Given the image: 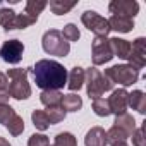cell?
<instances>
[{
    "label": "cell",
    "instance_id": "6da1fadb",
    "mask_svg": "<svg viewBox=\"0 0 146 146\" xmlns=\"http://www.w3.org/2000/svg\"><path fill=\"white\" fill-rule=\"evenodd\" d=\"M33 74H35V83L38 88L45 90H62L67 84V70L64 69L62 64L55 60H38L36 65L33 67Z\"/></svg>",
    "mask_w": 146,
    "mask_h": 146
},
{
    "label": "cell",
    "instance_id": "7a4b0ae2",
    "mask_svg": "<svg viewBox=\"0 0 146 146\" xmlns=\"http://www.w3.org/2000/svg\"><path fill=\"white\" fill-rule=\"evenodd\" d=\"M29 69H11L7 72L9 83V95L16 100H26L31 96V86L28 83Z\"/></svg>",
    "mask_w": 146,
    "mask_h": 146
},
{
    "label": "cell",
    "instance_id": "3957f363",
    "mask_svg": "<svg viewBox=\"0 0 146 146\" xmlns=\"http://www.w3.org/2000/svg\"><path fill=\"white\" fill-rule=\"evenodd\" d=\"M84 74H86V78H84L86 91H88V96H90L91 100L102 98V95H103L105 91H112L113 83L108 81V79L103 76V72H100L96 67L88 69Z\"/></svg>",
    "mask_w": 146,
    "mask_h": 146
},
{
    "label": "cell",
    "instance_id": "277c9868",
    "mask_svg": "<svg viewBox=\"0 0 146 146\" xmlns=\"http://www.w3.org/2000/svg\"><path fill=\"white\" fill-rule=\"evenodd\" d=\"M103 76L112 83H119L122 86H132L139 79V70L129 64H119V65H112L110 69H105Z\"/></svg>",
    "mask_w": 146,
    "mask_h": 146
},
{
    "label": "cell",
    "instance_id": "5b68a950",
    "mask_svg": "<svg viewBox=\"0 0 146 146\" xmlns=\"http://www.w3.org/2000/svg\"><path fill=\"white\" fill-rule=\"evenodd\" d=\"M41 45L48 55H55V57H65L70 52V43L64 40V36L58 29H48L43 35Z\"/></svg>",
    "mask_w": 146,
    "mask_h": 146
},
{
    "label": "cell",
    "instance_id": "8992f818",
    "mask_svg": "<svg viewBox=\"0 0 146 146\" xmlns=\"http://www.w3.org/2000/svg\"><path fill=\"white\" fill-rule=\"evenodd\" d=\"M81 23L84 24V28H88L91 33L96 35V38H107L110 33V26L108 21L105 17H102L98 12L95 11H86L81 16Z\"/></svg>",
    "mask_w": 146,
    "mask_h": 146
},
{
    "label": "cell",
    "instance_id": "52a82bcc",
    "mask_svg": "<svg viewBox=\"0 0 146 146\" xmlns=\"http://www.w3.org/2000/svg\"><path fill=\"white\" fill-rule=\"evenodd\" d=\"M91 58L95 65H103L113 58L108 38H95L93 46H91Z\"/></svg>",
    "mask_w": 146,
    "mask_h": 146
},
{
    "label": "cell",
    "instance_id": "ba28073f",
    "mask_svg": "<svg viewBox=\"0 0 146 146\" xmlns=\"http://www.w3.org/2000/svg\"><path fill=\"white\" fill-rule=\"evenodd\" d=\"M24 53V45L19 40H9L0 48V57L7 64H19Z\"/></svg>",
    "mask_w": 146,
    "mask_h": 146
},
{
    "label": "cell",
    "instance_id": "9c48e42d",
    "mask_svg": "<svg viewBox=\"0 0 146 146\" xmlns=\"http://www.w3.org/2000/svg\"><path fill=\"white\" fill-rule=\"evenodd\" d=\"M108 11L112 16H122V17H134L139 12V4L136 0H112L108 4Z\"/></svg>",
    "mask_w": 146,
    "mask_h": 146
},
{
    "label": "cell",
    "instance_id": "30bf717a",
    "mask_svg": "<svg viewBox=\"0 0 146 146\" xmlns=\"http://www.w3.org/2000/svg\"><path fill=\"white\" fill-rule=\"evenodd\" d=\"M127 60H129V65H132L137 70L146 65V40L144 38L134 40V43L131 45V53Z\"/></svg>",
    "mask_w": 146,
    "mask_h": 146
},
{
    "label": "cell",
    "instance_id": "8fae6325",
    "mask_svg": "<svg viewBox=\"0 0 146 146\" xmlns=\"http://www.w3.org/2000/svg\"><path fill=\"white\" fill-rule=\"evenodd\" d=\"M127 95L129 93L124 88H119V90L112 91V96L107 100L108 107H110V113H115V117L125 113V110H127Z\"/></svg>",
    "mask_w": 146,
    "mask_h": 146
},
{
    "label": "cell",
    "instance_id": "7c38bea8",
    "mask_svg": "<svg viewBox=\"0 0 146 146\" xmlns=\"http://www.w3.org/2000/svg\"><path fill=\"white\" fill-rule=\"evenodd\" d=\"M84 69L76 65V67H72L70 72H69V76H67V86L70 91H79L83 86H84Z\"/></svg>",
    "mask_w": 146,
    "mask_h": 146
},
{
    "label": "cell",
    "instance_id": "4fadbf2b",
    "mask_svg": "<svg viewBox=\"0 0 146 146\" xmlns=\"http://www.w3.org/2000/svg\"><path fill=\"white\" fill-rule=\"evenodd\" d=\"M108 41H110V48H112L113 57L127 60V57L131 53V43L127 40H122V38H110Z\"/></svg>",
    "mask_w": 146,
    "mask_h": 146
},
{
    "label": "cell",
    "instance_id": "5bb4252c",
    "mask_svg": "<svg viewBox=\"0 0 146 146\" xmlns=\"http://www.w3.org/2000/svg\"><path fill=\"white\" fill-rule=\"evenodd\" d=\"M84 144L86 146H105L107 144V132H105V129H102V127H91L86 132Z\"/></svg>",
    "mask_w": 146,
    "mask_h": 146
},
{
    "label": "cell",
    "instance_id": "9a60e30c",
    "mask_svg": "<svg viewBox=\"0 0 146 146\" xmlns=\"http://www.w3.org/2000/svg\"><path fill=\"white\" fill-rule=\"evenodd\" d=\"M108 21V26H110V31H119V33H129L132 31L134 28V21L131 17H122V16H112Z\"/></svg>",
    "mask_w": 146,
    "mask_h": 146
},
{
    "label": "cell",
    "instance_id": "2e32d148",
    "mask_svg": "<svg viewBox=\"0 0 146 146\" xmlns=\"http://www.w3.org/2000/svg\"><path fill=\"white\" fill-rule=\"evenodd\" d=\"M127 105H131L132 110L144 115L146 113V95L141 90H134L132 93L127 95Z\"/></svg>",
    "mask_w": 146,
    "mask_h": 146
},
{
    "label": "cell",
    "instance_id": "e0dca14e",
    "mask_svg": "<svg viewBox=\"0 0 146 146\" xmlns=\"http://www.w3.org/2000/svg\"><path fill=\"white\" fill-rule=\"evenodd\" d=\"M113 125H115V127H119L120 131H124L129 137H131V134L136 131V120H134V117H132V115H129L127 112H125V113H122V115H117V117H115Z\"/></svg>",
    "mask_w": 146,
    "mask_h": 146
},
{
    "label": "cell",
    "instance_id": "ac0fdd59",
    "mask_svg": "<svg viewBox=\"0 0 146 146\" xmlns=\"http://www.w3.org/2000/svg\"><path fill=\"white\" fill-rule=\"evenodd\" d=\"M62 93L58 90H45L40 95V100L45 107H58L62 103Z\"/></svg>",
    "mask_w": 146,
    "mask_h": 146
},
{
    "label": "cell",
    "instance_id": "d6986e66",
    "mask_svg": "<svg viewBox=\"0 0 146 146\" xmlns=\"http://www.w3.org/2000/svg\"><path fill=\"white\" fill-rule=\"evenodd\" d=\"M60 107H62L65 112H78V110H81V107H83V100H81L79 95H74V93L64 95Z\"/></svg>",
    "mask_w": 146,
    "mask_h": 146
},
{
    "label": "cell",
    "instance_id": "ffe728a7",
    "mask_svg": "<svg viewBox=\"0 0 146 146\" xmlns=\"http://www.w3.org/2000/svg\"><path fill=\"white\" fill-rule=\"evenodd\" d=\"M46 5L48 4L45 2V0H28V2H26V9H24V14L29 16L31 19L38 21V16L43 12V9Z\"/></svg>",
    "mask_w": 146,
    "mask_h": 146
},
{
    "label": "cell",
    "instance_id": "44dd1931",
    "mask_svg": "<svg viewBox=\"0 0 146 146\" xmlns=\"http://www.w3.org/2000/svg\"><path fill=\"white\" fill-rule=\"evenodd\" d=\"M31 120H33L35 127L40 131H46L50 127V120H48V115L45 113V110H35L31 113Z\"/></svg>",
    "mask_w": 146,
    "mask_h": 146
},
{
    "label": "cell",
    "instance_id": "7402d4cb",
    "mask_svg": "<svg viewBox=\"0 0 146 146\" xmlns=\"http://www.w3.org/2000/svg\"><path fill=\"white\" fill-rule=\"evenodd\" d=\"M45 113L48 115V120H50V125H52V124H58V122H62V120L65 119V113H67V112L58 105V107H46Z\"/></svg>",
    "mask_w": 146,
    "mask_h": 146
},
{
    "label": "cell",
    "instance_id": "603a6c76",
    "mask_svg": "<svg viewBox=\"0 0 146 146\" xmlns=\"http://www.w3.org/2000/svg\"><path fill=\"white\" fill-rule=\"evenodd\" d=\"M76 7V2H70V4H65V2H60V0H52L50 2V9L55 16H62V14H67L69 11H72Z\"/></svg>",
    "mask_w": 146,
    "mask_h": 146
},
{
    "label": "cell",
    "instance_id": "cb8c5ba5",
    "mask_svg": "<svg viewBox=\"0 0 146 146\" xmlns=\"http://www.w3.org/2000/svg\"><path fill=\"white\" fill-rule=\"evenodd\" d=\"M36 21L35 19H31L29 16H26V14H16V17H14V21H12V24H11V29H24V28H29L31 24H35ZM9 29V31H11Z\"/></svg>",
    "mask_w": 146,
    "mask_h": 146
},
{
    "label": "cell",
    "instance_id": "d4e9b609",
    "mask_svg": "<svg viewBox=\"0 0 146 146\" xmlns=\"http://www.w3.org/2000/svg\"><path fill=\"white\" fill-rule=\"evenodd\" d=\"M5 127L9 129V132H11L12 136H19V134H23V131H24V120H23L21 115L16 113V115L9 120V124H7Z\"/></svg>",
    "mask_w": 146,
    "mask_h": 146
},
{
    "label": "cell",
    "instance_id": "484cf974",
    "mask_svg": "<svg viewBox=\"0 0 146 146\" xmlns=\"http://www.w3.org/2000/svg\"><path fill=\"white\" fill-rule=\"evenodd\" d=\"M129 136L124 132V131H120L119 127H112V129H108L107 131V143H110V144H115V143H124L125 139H127Z\"/></svg>",
    "mask_w": 146,
    "mask_h": 146
},
{
    "label": "cell",
    "instance_id": "4316f807",
    "mask_svg": "<svg viewBox=\"0 0 146 146\" xmlns=\"http://www.w3.org/2000/svg\"><path fill=\"white\" fill-rule=\"evenodd\" d=\"M62 36H64V40L65 41H78L79 38H81V33H79V29H78V26L76 24H72V23H69V24H65L64 26V31H62Z\"/></svg>",
    "mask_w": 146,
    "mask_h": 146
},
{
    "label": "cell",
    "instance_id": "83f0119b",
    "mask_svg": "<svg viewBox=\"0 0 146 146\" xmlns=\"http://www.w3.org/2000/svg\"><path fill=\"white\" fill-rule=\"evenodd\" d=\"M93 112H95L98 117H108V115H110L108 102H107L105 98H96V100H93Z\"/></svg>",
    "mask_w": 146,
    "mask_h": 146
},
{
    "label": "cell",
    "instance_id": "f1b7e54d",
    "mask_svg": "<svg viewBox=\"0 0 146 146\" xmlns=\"http://www.w3.org/2000/svg\"><path fill=\"white\" fill-rule=\"evenodd\" d=\"M53 146H78V141L70 132H58L55 136Z\"/></svg>",
    "mask_w": 146,
    "mask_h": 146
},
{
    "label": "cell",
    "instance_id": "f546056e",
    "mask_svg": "<svg viewBox=\"0 0 146 146\" xmlns=\"http://www.w3.org/2000/svg\"><path fill=\"white\" fill-rule=\"evenodd\" d=\"M14 17H16V12L12 9H9V7L7 9H0V26H2L5 31L11 29V24H12Z\"/></svg>",
    "mask_w": 146,
    "mask_h": 146
},
{
    "label": "cell",
    "instance_id": "4dcf8cb0",
    "mask_svg": "<svg viewBox=\"0 0 146 146\" xmlns=\"http://www.w3.org/2000/svg\"><path fill=\"white\" fill-rule=\"evenodd\" d=\"M14 115H16V112H14V108H12L11 105H0V124L7 125L9 120H11Z\"/></svg>",
    "mask_w": 146,
    "mask_h": 146
},
{
    "label": "cell",
    "instance_id": "1f68e13d",
    "mask_svg": "<svg viewBox=\"0 0 146 146\" xmlns=\"http://www.w3.org/2000/svg\"><path fill=\"white\" fill-rule=\"evenodd\" d=\"M28 146H50V139L45 134H33L28 139Z\"/></svg>",
    "mask_w": 146,
    "mask_h": 146
},
{
    "label": "cell",
    "instance_id": "d6a6232c",
    "mask_svg": "<svg viewBox=\"0 0 146 146\" xmlns=\"http://www.w3.org/2000/svg\"><path fill=\"white\" fill-rule=\"evenodd\" d=\"M131 136H132V144L134 146H146V137H144L143 127H136V131Z\"/></svg>",
    "mask_w": 146,
    "mask_h": 146
},
{
    "label": "cell",
    "instance_id": "836d02e7",
    "mask_svg": "<svg viewBox=\"0 0 146 146\" xmlns=\"http://www.w3.org/2000/svg\"><path fill=\"white\" fill-rule=\"evenodd\" d=\"M9 90H0V105H9Z\"/></svg>",
    "mask_w": 146,
    "mask_h": 146
},
{
    "label": "cell",
    "instance_id": "e575fe53",
    "mask_svg": "<svg viewBox=\"0 0 146 146\" xmlns=\"http://www.w3.org/2000/svg\"><path fill=\"white\" fill-rule=\"evenodd\" d=\"M0 90H9V78L4 72H0Z\"/></svg>",
    "mask_w": 146,
    "mask_h": 146
},
{
    "label": "cell",
    "instance_id": "d590c367",
    "mask_svg": "<svg viewBox=\"0 0 146 146\" xmlns=\"http://www.w3.org/2000/svg\"><path fill=\"white\" fill-rule=\"evenodd\" d=\"M0 146H11V143L5 137H0Z\"/></svg>",
    "mask_w": 146,
    "mask_h": 146
},
{
    "label": "cell",
    "instance_id": "8d00e7d4",
    "mask_svg": "<svg viewBox=\"0 0 146 146\" xmlns=\"http://www.w3.org/2000/svg\"><path fill=\"white\" fill-rule=\"evenodd\" d=\"M112 146H127V143L124 141V143H115V144H112Z\"/></svg>",
    "mask_w": 146,
    "mask_h": 146
}]
</instances>
